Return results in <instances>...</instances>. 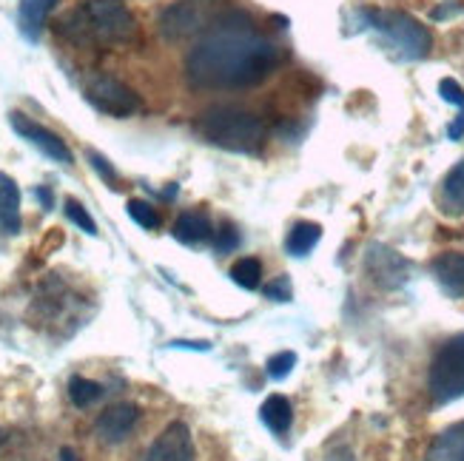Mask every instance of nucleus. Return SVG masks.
Wrapping results in <instances>:
<instances>
[{
  "label": "nucleus",
  "instance_id": "1",
  "mask_svg": "<svg viewBox=\"0 0 464 461\" xmlns=\"http://www.w3.org/2000/svg\"><path fill=\"white\" fill-rule=\"evenodd\" d=\"M285 52L254 29V20L228 9L217 26L197 40L186 57V80L199 91H237L266 83L282 66Z\"/></svg>",
  "mask_w": 464,
  "mask_h": 461
},
{
  "label": "nucleus",
  "instance_id": "2",
  "mask_svg": "<svg viewBox=\"0 0 464 461\" xmlns=\"http://www.w3.org/2000/svg\"><path fill=\"white\" fill-rule=\"evenodd\" d=\"M57 34L86 49H120L131 46L140 26L126 6V0H83L80 6L63 14Z\"/></svg>",
  "mask_w": 464,
  "mask_h": 461
},
{
  "label": "nucleus",
  "instance_id": "3",
  "mask_svg": "<svg viewBox=\"0 0 464 461\" xmlns=\"http://www.w3.org/2000/svg\"><path fill=\"white\" fill-rule=\"evenodd\" d=\"M194 129L211 146L231 154H259L266 149V123L248 109L214 106L197 117Z\"/></svg>",
  "mask_w": 464,
  "mask_h": 461
},
{
  "label": "nucleus",
  "instance_id": "4",
  "mask_svg": "<svg viewBox=\"0 0 464 461\" xmlns=\"http://www.w3.org/2000/svg\"><path fill=\"white\" fill-rule=\"evenodd\" d=\"M359 14L399 60H425L430 54L433 34L413 14L399 9H362Z\"/></svg>",
  "mask_w": 464,
  "mask_h": 461
},
{
  "label": "nucleus",
  "instance_id": "5",
  "mask_svg": "<svg viewBox=\"0 0 464 461\" xmlns=\"http://www.w3.org/2000/svg\"><path fill=\"white\" fill-rule=\"evenodd\" d=\"M228 9V0H174L160 12L157 26L166 40H186L211 32Z\"/></svg>",
  "mask_w": 464,
  "mask_h": 461
},
{
  "label": "nucleus",
  "instance_id": "6",
  "mask_svg": "<svg viewBox=\"0 0 464 461\" xmlns=\"http://www.w3.org/2000/svg\"><path fill=\"white\" fill-rule=\"evenodd\" d=\"M428 393L433 405H450L464 396V333L450 336L433 353L428 370Z\"/></svg>",
  "mask_w": 464,
  "mask_h": 461
},
{
  "label": "nucleus",
  "instance_id": "7",
  "mask_svg": "<svg viewBox=\"0 0 464 461\" xmlns=\"http://www.w3.org/2000/svg\"><path fill=\"white\" fill-rule=\"evenodd\" d=\"M83 94L97 111H103L109 117H131L143 109L140 94L111 74H100V72L89 74L83 80Z\"/></svg>",
  "mask_w": 464,
  "mask_h": 461
},
{
  "label": "nucleus",
  "instance_id": "8",
  "mask_svg": "<svg viewBox=\"0 0 464 461\" xmlns=\"http://www.w3.org/2000/svg\"><path fill=\"white\" fill-rule=\"evenodd\" d=\"M9 123H12V129L26 139L29 146H34L40 154L44 157H49L52 163H57V166H72L74 163V154H72V149L66 146V139L60 137V134H54V131H49L46 126H40V123H34L32 117H26L24 111H12L9 114Z\"/></svg>",
  "mask_w": 464,
  "mask_h": 461
},
{
  "label": "nucleus",
  "instance_id": "9",
  "mask_svg": "<svg viewBox=\"0 0 464 461\" xmlns=\"http://www.w3.org/2000/svg\"><path fill=\"white\" fill-rule=\"evenodd\" d=\"M365 271H368V276L373 279L379 288L396 291V288H401V285L408 283L411 263L399 251L373 243L368 248V254H365Z\"/></svg>",
  "mask_w": 464,
  "mask_h": 461
},
{
  "label": "nucleus",
  "instance_id": "10",
  "mask_svg": "<svg viewBox=\"0 0 464 461\" xmlns=\"http://www.w3.org/2000/svg\"><path fill=\"white\" fill-rule=\"evenodd\" d=\"M146 461H197L194 450V436L186 422H171L163 433H160L149 453Z\"/></svg>",
  "mask_w": 464,
  "mask_h": 461
},
{
  "label": "nucleus",
  "instance_id": "11",
  "mask_svg": "<svg viewBox=\"0 0 464 461\" xmlns=\"http://www.w3.org/2000/svg\"><path fill=\"white\" fill-rule=\"evenodd\" d=\"M137 422H140V408L137 405H131V402L111 405L109 410L100 413V418L94 422V433H97L100 442L120 445L134 433Z\"/></svg>",
  "mask_w": 464,
  "mask_h": 461
},
{
  "label": "nucleus",
  "instance_id": "12",
  "mask_svg": "<svg viewBox=\"0 0 464 461\" xmlns=\"http://www.w3.org/2000/svg\"><path fill=\"white\" fill-rule=\"evenodd\" d=\"M430 274L441 293L450 299H464V251H445L430 263Z\"/></svg>",
  "mask_w": 464,
  "mask_h": 461
},
{
  "label": "nucleus",
  "instance_id": "13",
  "mask_svg": "<svg viewBox=\"0 0 464 461\" xmlns=\"http://www.w3.org/2000/svg\"><path fill=\"white\" fill-rule=\"evenodd\" d=\"M57 4L60 0H20L17 4V29L29 43H37L40 40V32H44L46 20Z\"/></svg>",
  "mask_w": 464,
  "mask_h": 461
},
{
  "label": "nucleus",
  "instance_id": "14",
  "mask_svg": "<svg viewBox=\"0 0 464 461\" xmlns=\"http://www.w3.org/2000/svg\"><path fill=\"white\" fill-rule=\"evenodd\" d=\"M439 211L445 216H464V157L441 179Z\"/></svg>",
  "mask_w": 464,
  "mask_h": 461
},
{
  "label": "nucleus",
  "instance_id": "15",
  "mask_svg": "<svg viewBox=\"0 0 464 461\" xmlns=\"http://www.w3.org/2000/svg\"><path fill=\"white\" fill-rule=\"evenodd\" d=\"M171 234L183 245H203L214 236V226H211V219H208L206 211H183L177 216Z\"/></svg>",
  "mask_w": 464,
  "mask_h": 461
},
{
  "label": "nucleus",
  "instance_id": "16",
  "mask_svg": "<svg viewBox=\"0 0 464 461\" xmlns=\"http://www.w3.org/2000/svg\"><path fill=\"white\" fill-rule=\"evenodd\" d=\"M259 422L266 425L274 436H285L291 433V425H294V408L291 402L282 393H271L266 402L259 408Z\"/></svg>",
  "mask_w": 464,
  "mask_h": 461
},
{
  "label": "nucleus",
  "instance_id": "17",
  "mask_svg": "<svg viewBox=\"0 0 464 461\" xmlns=\"http://www.w3.org/2000/svg\"><path fill=\"white\" fill-rule=\"evenodd\" d=\"M425 461H464V422L441 430L433 438Z\"/></svg>",
  "mask_w": 464,
  "mask_h": 461
},
{
  "label": "nucleus",
  "instance_id": "18",
  "mask_svg": "<svg viewBox=\"0 0 464 461\" xmlns=\"http://www.w3.org/2000/svg\"><path fill=\"white\" fill-rule=\"evenodd\" d=\"M0 228L20 231V188L9 174H0Z\"/></svg>",
  "mask_w": 464,
  "mask_h": 461
},
{
  "label": "nucleus",
  "instance_id": "19",
  "mask_svg": "<svg viewBox=\"0 0 464 461\" xmlns=\"http://www.w3.org/2000/svg\"><path fill=\"white\" fill-rule=\"evenodd\" d=\"M319 239H322V226L319 223H308V219H302V223H296L288 236H285V254L302 259V256H308L316 245H319Z\"/></svg>",
  "mask_w": 464,
  "mask_h": 461
},
{
  "label": "nucleus",
  "instance_id": "20",
  "mask_svg": "<svg viewBox=\"0 0 464 461\" xmlns=\"http://www.w3.org/2000/svg\"><path fill=\"white\" fill-rule=\"evenodd\" d=\"M103 393H106V388L100 382H92V379H86V376H72L69 379V399H72V405L80 408V410H86L94 402H100Z\"/></svg>",
  "mask_w": 464,
  "mask_h": 461
},
{
  "label": "nucleus",
  "instance_id": "21",
  "mask_svg": "<svg viewBox=\"0 0 464 461\" xmlns=\"http://www.w3.org/2000/svg\"><path fill=\"white\" fill-rule=\"evenodd\" d=\"M231 279L246 291H256L262 283V263L254 256H242L239 263L231 268Z\"/></svg>",
  "mask_w": 464,
  "mask_h": 461
},
{
  "label": "nucleus",
  "instance_id": "22",
  "mask_svg": "<svg viewBox=\"0 0 464 461\" xmlns=\"http://www.w3.org/2000/svg\"><path fill=\"white\" fill-rule=\"evenodd\" d=\"M126 211H129V216L134 219L140 228H146V231L160 228V214H157V208L151 203H146V199H129Z\"/></svg>",
  "mask_w": 464,
  "mask_h": 461
},
{
  "label": "nucleus",
  "instance_id": "23",
  "mask_svg": "<svg viewBox=\"0 0 464 461\" xmlns=\"http://www.w3.org/2000/svg\"><path fill=\"white\" fill-rule=\"evenodd\" d=\"M296 368V353L294 351H279L268 359L266 365V373L274 379V382H282V379H288Z\"/></svg>",
  "mask_w": 464,
  "mask_h": 461
},
{
  "label": "nucleus",
  "instance_id": "24",
  "mask_svg": "<svg viewBox=\"0 0 464 461\" xmlns=\"http://www.w3.org/2000/svg\"><path fill=\"white\" fill-rule=\"evenodd\" d=\"M66 216L72 219V223H74L80 231H86L89 236H94V234H97V223L92 219V214H89L83 206H80L77 199H72V197L66 199Z\"/></svg>",
  "mask_w": 464,
  "mask_h": 461
},
{
  "label": "nucleus",
  "instance_id": "25",
  "mask_svg": "<svg viewBox=\"0 0 464 461\" xmlns=\"http://www.w3.org/2000/svg\"><path fill=\"white\" fill-rule=\"evenodd\" d=\"M439 94H441V100H445V103H450V106H456L459 111H464V89H461L459 80H453V77H441V80H439Z\"/></svg>",
  "mask_w": 464,
  "mask_h": 461
},
{
  "label": "nucleus",
  "instance_id": "26",
  "mask_svg": "<svg viewBox=\"0 0 464 461\" xmlns=\"http://www.w3.org/2000/svg\"><path fill=\"white\" fill-rule=\"evenodd\" d=\"M262 291H266V296L274 299V303H288V299H291V283H288V276H276L274 283H268Z\"/></svg>",
  "mask_w": 464,
  "mask_h": 461
},
{
  "label": "nucleus",
  "instance_id": "27",
  "mask_svg": "<svg viewBox=\"0 0 464 461\" xmlns=\"http://www.w3.org/2000/svg\"><path fill=\"white\" fill-rule=\"evenodd\" d=\"M89 163H92V168L106 179V183H117V171H114V166L109 163V159L103 157V154H97V151H89Z\"/></svg>",
  "mask_w": 464,
  "mask_h": 461
},
{
  "label": "nucleus",
  "instance_id": "28",
  "mask_svg": "<svg viewBox=\"0 0 464 461\" xmlns=\"http://www.w3.org/2000/svg\"><path fill=\"white\" fill-rule=\"evenodd\" d=\"M237 245H239V234L231 226L217 231V254H231V251H237Z\"/></svg>",
  "mask_w": 464,
  "mask_h": 461
},
{
  "label": "nucleus",
  "instance_id": "29",
  "mask_svg": "<svg viewBox=\"0 0 464 461\" xmlns=\"http://www.w3.org/2000/svg\"><path fill=\"white\" fill-rule=\"evenodd\" d=\"M459 12H461V6H459V4H453V0H448L445 6H439V9L433 12V20H445V17L459 14Z\"/></svg>",
  "mask_w": 464,
  "mask_h": 461
},
{
  "label": "nucleus",
  "instance_id": "30",
  "mask_svg": "<svg viewBox=\"0 0 464 461\" xmlns=\"http://www.w3.org/2000/svg\"><path fill=\"white\" fill-rule=\"evenodd\" d=\"M448 137H450V139H461V137H464V111H459V117L450 123Z\"/></svg>",
  "mask_w": 464,
  "mask_h": 461
},
{
  "label": "nucleus",
  "instance_id": "31",
  "mask_svg": "<svg viewBox=\"0 0 464 461\" xmlns=\"http://www.w3.org/2000/svg\"><path fill=\"white\" fill-rule=\"evenodd\" d=\"M34 197L44 203V208H52L54 206V199H52V191L49 188H34Z\"/></svg>",
  "mask_w": 464,
  "mask_h": 461
},
{
  "label": "nucleus",
  "instance_id": "32",
  "mask_svg": "<svg viewBox=\"0 0 464 461\" xmlns=\"http://www.w3.org/2000/svg\"><path fill=\"white\" fill-rule=\"evenodd\" d=\"M6 442V436H4V430H0V445H4Z\"/></svg>",
  "mask_w": 464,
  "mask_h": 461
}]
</instances>
